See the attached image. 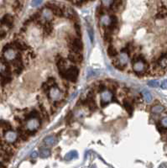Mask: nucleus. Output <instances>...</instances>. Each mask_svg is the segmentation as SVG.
Masks as SVG:
<instances>
[{"mask_svg":"<svg viewBox=\"0 0 167 168\" xmlns=\"http://www.w3.org/2000/svg\"><path fill=\"white\" fill-rule=\"evenodd\" d=\"M74 4H80L81 2V0H71Z\"/></svg>","mask_w":167,"mask_h":168,"instance_id":"e433bc0d","label":"nucleus"},{"mask_svg":"<svg viewBox=\"0 0 167 168\" xmlns=\"http://www.w3.org/2000/svg\"><path fill=\"white\" fill-rule=\"evenodd\" d=\"M124 108H125V109H126L127 112H128L129 114H132V112H133L132 105L130 104L129 103L125 102V103H124Z\"/></svg>","mask_w":167,"mask_h":168,"instance_id":"cd10ccee","label":"nucleus"},{"mask_svg":"<svg viewBox=\"0 0 167 168\" xmlns=\"http://www.w3.org/2000/svg\"><path fill=\"white\" fill-rule=\"evenodd\" d=\"M102 23L103 25H108L110 24V17L108 16H103L102 18Z\"/></svg>","mask_w":167,"mask_h":168,"instance_id":"c85d7f7f","label":"nucleus"},{"mask_svg":"<svg viewBox=\"0 0 167 168\" xmlns=\"http://www.w3.org/2000/svg\"><path fill=\"white\" fill-rule=\"evenodd\" d=\"M113 99V93L108 90H103L101 93V105L105 107L108 105Z\"/></svg>","mask_w":167,"mask_h":168,"instance_id":"f03ea898","label":"nucleus"},{"mask_svg":"<svg viewBox=\"0 0 167 168\" xmlns=\"http://www.w3.org/2000/svg\"><path fill=\"white\" fill-rule=\"evenodd\" d=\"M1 23L8 27H11L13 24V17L9 14H6L1 19Z\"/></svg>","mask_w":167,"mask_h":168,"instance_id":"9b49d317","label":"nucleus"},{"mask_svg":"<svg viewBox=\"0 0 167 168\" xmlns=\"http://www.w3.org/2000/svg\"><path fill=\"white\" fill-rule=\"evenodd\" d=\"M2 145V142H1V139H0V145Z\"/></svg>","mask_w":167,"mask_h":168,"instance_id":"58836bf2","label":"nucleus"},{"mask_svg":"<svg viewBox=\"0 0 167 168\" xmlns=\"http://www.w3.org/2000/svg\"><path fill=\"white\" fill-rule=\"evenodd\" d=\"M16 53L15 51L11 49V48H6L5 51H4V57L9 60V61H12V60H14L16 58Z\"/></svg>","mask_w":167,"mask_h":168,"instance_id":"9d476101","label":"nucleus"},{"mask_svg":"<svg viewBox=\"0 0 167 168\" xmlns=\"http://www.w3.org/2000/svg\"><path fill=\"white\" fill-rule=\"evenodd\" d=\"M4 71V68H3V66H2V65L0 64V72H1V71Z\"/></svg>","mask_w":167,"mask_h":168,"instance_id":"4c0bfd02","label":"nucleus"},{"mask_svg":"<svg viewBox=\"0 0 167 168\" xmlns=\"http://www.w3.org/2000/svg\"><path fill=\"white\" fill-rule=\"evenodd\" d=\"M148 85H149L150 87H159V85H160V84H159V81H157V80H152V81H149Z\"/></svg>","mask_w":167,"mask_h":168,"instance_id":"c756f323","label":"nucleus"},{"mask_svg":"<svg viewBox=\"0 0 167 168\" xmlns=\"http://www.w3.org/2000/svg\"><path fill=\"white\" fill-rule=\"evenodd\" d=\"M52 29H53V27H52V24L49 21H46V24H45V27H44V33L46 35H50L52 32Z\"/></svg>","mask_w":167,"mask_h":168,"instance_id":"4be33fe9","label":"nucleus"},{"mask_svg":"<svg viewBox=\"0 0 167 168\" xmlns=\"http://www.w3.org/2000/svg\"><path fill=\"white\" fill-rule=\"evenodd\" d=\"M167 16V10H166V7H161L160 9H159V12H158V14H157V15H156V18H158V19H164V18H166Z\"/></svg>","mask_w":167,"mask_h":168,"instance_id":"dca6fc26","label":"nucleus"},{"mask_svg":"<svg viewBox=\"0 0 167 168\" xmlns=\"http://www.w3.org/2000/svg\"><path fill=\"white\" fill-rule=\"evenodd\" d=\"M56 141H57V139L55 136L49 135V136H47L44 139V144L47 145V146H53V145L56 144Z\"/></svg>","mask_w":167,"mask_h":168,"instance_id":"f8f14e48","label":"nucleus"},{"mask_svg":"<svg viewBox=\"0 0 167 168\" xmlns=\"http://www.w3.org/2000/svg\"><path fill=\"white\" fill-rule=\"evenodd\" d=\"M17 134L15 133L14 131L9 129L5 133V139L6 141L9 142V143H14L16 141L17 139Z\"/></svg>","mask_w":167,"mask_h":168,"instance_id":"1a4fd4ad","label":"nucleus"},{"mask_svg":"<svg viewBox=\"0 0 167 168\" xmlns=\"http://www.w3.org/2000/svg\"><path fill=\"white\" fill-rule=\"evenodd\" d=\"M68 58L72 62H76V63H80L81 61H82V55L81 53L76 52V51H72L69 54L68 56Z\"/></svg>","mask_w":167,"mask_h":168,"instance_id":"0eeeda50","label":"nucleus"},{"mask_svg":"<svg viewBox=\"0 0 167 168\" xmlns=\"http://www.w3.org/2000/svg\"><path fill=\"white\" fill-rule=\"evenodd\" d=\"M41 17L43 18V19H45L46 21H50L52 19L51 10L49 9L48 8L43 9V10H42V13H41Z\"/></svg>","mask_w":167,"mask_h":168,"instance_id":"ddd939ff","label":"nucleus"},{"mask_svg":"<svg viewBox=\"0 0 167 168\" xmlns=\"http://www.w3.org/2000/svg\"><path fill=\"white\" fill-rule=\"evenodd\" d=\"M37 157H38V153H37L36 151H34V152L31 154V157H32V158H36Z\"/></svg>","mask_w":167,"mask_h":168,"instance_id":"c9c22d12","label":"nucleus"},{"mask_svg":"<svg viewBox=\"0 0 167 168\" xmlns=\"http://www.w3.org/2000/svg\"><path fill=\"white\" fill-rule=\"evenodd\" d=\"M79 71L76 67H70L69 69L66 70L63 76L66 79L71 81H76L78 76Z\"/></svg>","mask_w":167,"mask_h":168,"instance_id":"f257e3e1","label":"nucleus"},{"mask_svg":"<svg viewBox=\"0 0 167 168\" xmlns=\"http://www.w3.org/2000/svg\"><path fill=\"white\" fill-rule=\"evenodd\" d=\"M49 96H50V99L53 101H58L61 97V93L58 87H51L49 91Z\"/></svg>","mask_w":167,"mask_h":168,"instance_id":"39448f33","label":"nucleus"},{"mask_svg":"<svg viewBox=\"0 0 167 168\" xmlns=\"http://www.w3.org/2000/svg\"><path fill=\"white\" fill-rule=\"evenodd\" d=\"M161 87L163 89H167V80H164L161 83Z\"/></svg>","mask_w":167,"mask_h":168,"instance_id":"f704fd0d","label":"nucleus"},{"mask_svg":"<svg viewBox=\"0 0 167 168\" xmlns=\"http://www.w3.org/2000/svg\"><path fill=\"white\" fill-rule=\"evenodd\" d=\"M77 152L75 151H70L69 153H67L66 156H65V160L66 161H71V160H73V159H76V157H77Z\"/></svg>","mask_w":167,"mask_h":168,"instance_id":"a211bd4d","label":"nucleus"},{"mask_svg":"<svg viewBox=\"0 0 167 168\" xmlns=\"http://www.w3.org/2000/svg\"><path fill=\"white\" fill-rule=\"evenodd\" d=\"M151 111H152V113H154V114H161V112L164 111V107L161 106V105H156V106L152 107Z\"/></svg>","mask_w":167,"mask_h":168,"instance_id":"b1692460","label":"nucleus"},{"mask_svg":"<svg viewBox=\"0 0 167 168\" xmlns=\"http://www.w3.org/2000/svg\"><path fill=\"white\" fill-rule=\"evenodd\" d=\"M157 128H158V130L161 132V133H166L167 130L166 128L163 127L161 124H160V125H157Z\"/></svg>","mask_w":167,"mask_h":168,"instance_id":"72a5a7b5","label":"nucleus"},{"mask_svg":"<svg viewBox=\"0 0 167 168\" xmlns=\"http://www.w3.org/2000/svg\"><path fill=\"white\" fill-rule=\"evenodd\" d=\"M15 46L19 47V49H22V50L26 49V48H25V45H24V43H22V42H19V41H16V42H15Z\"/></svg>","mask_w":167,"mask_h":168,"instance_id":"2f4dec72","label":"nucleus"},{"mask_svg":"<svg viewBox=\"0 0 167 168\" xmlns=\"http://www.w3.org/2000/svg\"><path fill=\"white\" fill-rule=\"evenodd\" d=\"M40 156L42 158H47L51 156V151L48 148H42L40 151Z\"/></svg>","mask_w":167,"mask_h":168,"instance_id":"5701e85b","label":"nucleus"},{"mask_svg":"<svg viewBox=\"0 0 167 168\" xmlns=\"http://www.w3.org/2000/svg\"><path fill=\"white\" fill-rule=\"evenodd\" d=\"M113 40L112 38V29H106L105 33H104V41H106L107 42H111Z\"/></svg>","mask_w":167,"mask_h":168,"instance_id":"aec40b11","label":"nucleus"},{"mask_svg":"<svg viewBox=\"0 0 167 168\" xmlns=\"http://www.w3.org/2000/svg\"><path fill=\"white\" fill-rule=\"evenodd\" d=\"M108 54L109 56L113 57V56H116L118 55V51H117V50H116L114 47L109 46L108 49Z\"/></svg>","mask_w":167,"mask_h":168,"instance_id":"393cba45","label":"nucleus"},{"mask_svg":"<svg viewBox=\"0 0 167 168\" xmlns=\"http://www.w3.org/2000/svg\"><path fill=\"white\" fill-rule=\"evenodd\" d=\"M159 65L161 66V67H167V54L163 55L160 58L159 61H158Z\"/></svg>","mask_w":167,"mask_h":168,"instance_id":"412c9836","label":"nucleus"},{"mask_svg":"<svg viewBox=\"0 0 167 168\" xmlns=\"http://www.w3.org/2000/svg\"><path fill=\"white\" fill-rule=\"evenodd\" d=\"M90 1H93V0H90Z\"/></svg>","mask_w":167,"mask_h":168,"instance_id":"ea45409f","label":"nucleus"},{"mask_svg":"<svg viewBox=\"0 0 167 168\" xmlns=\"http://www.w3.org/2000/svg\"><path fill=\"white\" fill-rule=\"evenodd\" d=\"M46 7L51 9L56 15H57L59 17H62L63 16V10L62 8H60L57 4H54V3H48L46 4Z\"/></svg>","mask_w":167,"mask_h":168,"instance_id":"20e7f679","label":"nucleus"},{"mask_svg":"<svg viewBox=\"0 0 167 168\" xmlns=\"http://www.w3.org/2000/svg\"><path fill=\"white\" fill-rule=\"evenodd\" d=\"M128 54L126 52H123L119 56V58H118V65H121V66H124V65H126L127 62H128Z\"/></svg>","mask_w":167,"mask_h":168,"instance_id":"2eb2a0df","label":"nucleus"},{"mask_svg":"<svg viewBox=\"0 0 167 168\" xmlns=\"http://www.w3.org/2000/svg\"><path fill=\"white\" fill-rule=\"evenodd\" d=\"M66 61L64 59H62V58H61L57 61L58 69H59V71H60V73H61V76H63L65 71H66Z\"/></svg>","mask_w":167,"mask_h":168,"instance_id":"4468645a","label":"nucleus"},{"mask_svg":"<svg viewBox=\"0 0 167 168\" xmlns=\"http://www.w3.org/2000/svg\"><path fill=\"white\" fill-rule=\"evenodd\" d=\"M71 48L72 51L79 52L80 51H81V49H82V43H81V40H79V39H74L73 41H71Z\"/></svg>","mask_w":167,"mask_h":168,"instance_id":"6e6552de","label":"nucleus"},{"mask_svg":"<svg viewBox=\"0 0 167 168\" xmlns=\"http://www.w3.org/2000/svg\"><path fill=\"white\" fill-rule=\"evenodd\" d=\"M133 71L136 72V73H140V72H143L145 69V63H144V61L138 59L136 60L133 64Z\"/></svg>","mask_w":167,"mask_h":168,"instance_id":"423d86ee","label":"nucleus"},{"mask_svg":"<svg viewBox=\"0 0 167 168\" xmlns=\"http://www.w3.org/2000/svg\"><path fill=\"white\" fill-rule=\"evenodd\" d=\"M42 3V0H32L31 1V6L32 7H37L40 4H41Z\"/></svg>","mask_w":167,"mask_h":168,"instance_id":"7c9ffc66","label":"nucleus"},{"mask_svg":"<svg viewBox=\"0 0 167 168\" xmlns=\"http://www.w3.org/2000/svg\"><path fill=\"white\" fill-rule=\"evenodd\" d=\"M142 96H143L144 101H145L146 103H150V102L152 101V95H151V93H150L149 91L143 90V91H142Z\"/></svg>","mask_w":167,"mask_h":168,"instance_id":"f3484780","label":"nucleus"},{"mask_svg":"<svg viewBox=\"0 0 167 168\" xmlns=\"http://www.w3.org/2000/svg\"><path fill=\"white\" fill-rule=\"evenodd\" d=\"M110 28L113 29H115L118 25V18L116 17L115 15H112L110 16Z\"/></svg>","mask_w":167,"mask_h":168,"instance_id":"6ab92c4d","label":"nucleus"},{"mask_svg":"<svg viewBox=\"0 0 167 168\" xmlns=\"http://www.w3.org/2000/svg\"><path fill=\"white\" fill-rule=\"evenodd\" d=\"M87 105H88V107H89L90 109L94 110V109H96V104H95L94 100L92 99H90V98H89L88 100H87Z\"/></svg>","mask_w":167,"mask_h":168,"instance_id":"a878e982","label":"nucleus"},{"mask_svg":"<svg viewBox=\"0 0 167 168\" xmlns=\"http://www.w3.org/2000/svg\"><path fill=\"white\" fill-rule=\"evenodd\" d=\"M40 124H41L40 120L38 119H36L35 117H32L31 119H29L27 121L26 128L28 130L33 132V131H35L36 129H38V128L40 127Z\"/></svg>","mask_w":167,"mask_h":168,"instance_id":"7ed1b4c3","label":"nucleus"},{"mask_svg":"<svg viewBox=\"0 0 167 168\" xmlns=\"http://www.w3.org/2000/svg\"><path fill=\"white\" fill-rule=\"evenodd\" d=\"M161 124L163 127L166 128L167 129V116L166 117H164L161 121Z\"/></svg>","mask_w":167,"mask_h":168,"instance_id":"473e14b6","label":"nucleus"},{"mask_svg":"<svg viewBox=\"0 0 167 168\" xmlns=\"http://www.w3.org/2000/svg\"><path fill=\"white\" fill-rule=\"evenodd\" d=\"M114 0H102V4L104 8H110Z\"/></svg>","mask_w":167,"mask_h":168,"instance_id":"bb28decb","label":"nucleus"}]
</instances>
